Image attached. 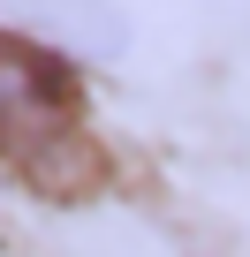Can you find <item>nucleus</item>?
<instances>
[{"mask_svg": "<svg viewBox=\"0 0 250 257\" xmlns=\"http://www.w3.org/2000/svg\"><path fill=\"white\" fill-rule=\"evenodd\" d=\"M0 159L38 189H84L99 174L76 68L23 31H0Z\"/></svg>", "mask_w": 250, "mask_h": 257, "instance_id": "1", "label": "nucleus"}]
</instances>
